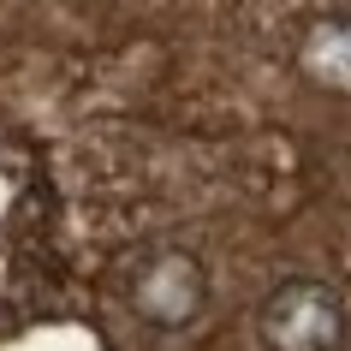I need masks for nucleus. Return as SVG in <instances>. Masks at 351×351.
Returning a JSON list of instances; mask_svg holds the SVG:
<instances>
[{
  "label": "nucleus",
  "instance_id": "f03ea898",
  "mask_svg": "<svg viewBox=\"0 0 351 351\" xmlns=\"http://www.w3.org/2000/svg\"><path fill=\"white\" fill-rule=\"evenodd\" d=\"M256 333L268 351H339L351 333L346 292L322 274L274 280L256 304Z\"/></svg>",
  "mask_w": 351,
  "mask_h": 351
},
{
  "label": "nucleus",
  "instance_id": "7ed1b4c3",
  "mask_svg": "<svg viewBox=\"0 0 351 351\" xmlns=\"http://www.w3.org/2000/svg\"><path fill=\"white\" fill-rule=\"evenodd\" d=\"M298 72L322 95H351V12L315 6L298 30Z\"/></svg>",
  "mask_w": 351,
  "mask_h": 351
},
{
  "label": "nucleus",
  "instance_id": "f257e3e1",
  "mask_svg": "<svg viewBox=\"0 0 351 351\" xmlns=\"http://www.w3.org/2000/svg\"><path fill=\"white\" fill-rule=\"evenodd\" d=\"M208 262L185 244L149 239L119 262V304L143 333H185L208 310Z\"/></svg>",
  "mask_w": 351,
  "mask_h": 351
}]
</instances>
